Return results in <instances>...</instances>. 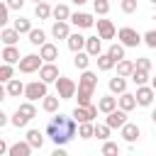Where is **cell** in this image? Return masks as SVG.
<instances>
[{"instance_id": "6da1fadb", "label": "cell", "mask_w": 156, "mask_h": 156, "mask_svg": "<svg viewBox=\"0 0 156 156\" xmlns=\"http://www.w3.org/2000/svg\"><path fill=\"white\" fill-rule=\"evenodd\" d=\"M78 132V122L73 119V115H54L49 122H46V136L56 144V146H63L68 144Z\"/></svg>"}, {"instance_id": "7a4b0ae2", "label": "cell", "mask_w": 156, "mask_h": 156, "mask_svg": "<svg viewBox=\"0 0 156 156\" xmlns=\"http://www.w3.org/2000/svg\"><path fill=\"white\" fill-rule=\"evenodd\" d=\"M95 88H98V76L93 71H83V76L78 80V93H76L78 95V105H93L90 98H93Z\"/></svg>"}, {"instance_id": "3957f363", "label": "cell", "mask_w": 156, "mask_h": 156, "mask_svg": "<svg viewBox=\"0 0 156 156\" xmlns=\"http://www.w3.org/2000/svg\"><path fill=\"white\" fill-rule=\"evenodd\" d=\"M76 93H78V85H76L71 78L61 76V78L56 80V95H58L61 100H71V98H76Z\"/></svg>"}, {"instance_id": "277c9868", "label": "cell", "mask_w": 156, "mask_h": 156, "mask_svg": "<svg viewBox=\"0 0 156 156\" xmlns=\"http://www.w3.org/2000/svg\"><path fill=\"white\" fill-rule=\"evenodd\" d=\"M46 85L49 83H44V80H32V83H27V88H24V98L27 100H44L49 93H46Z\"/></svg>"}, {"instance_id": "5b68a950", "label": "cell", "mask_w": 156, "mask_h": 156, "mask_svg": "<svg viewBox=\"0 0 156 156\" xmlns=\"http://www.w3.org/2000/svg\"><path fill=\"white\" fill-rule=\"evenodd\" d=\"M117 39H119V44H124V46H139V44L144 41V37H141L136 29H132V27H122V29L117 32Z\"/></svg>"}, {"instance_id": "8992f818", "label": "cell", "mask_w": 156, "mask_h": 156, "mask_svg": "<svg viewBox=\"0 0 156 156\" xmlns=\"http://www.w3.org/2000/svg\"><path fill=\"white\" fill-rule=\"evenodd\" d=\"M17 66H20V73H34L44 66V58L37 56V54H27V56H22V61Z\"/></svg>"}, {"instance_id": "52a82bcc", "label": "cell", "mask_w": 156, "mask_h": 156, "mask_svg": "<svg viewBox=\"0 0 156 156\" xmlns=\"http://www.w3.org/2000/svg\"><path fill=\"white\" fill-rule=\"evenodd\" d=\"M71 115H73V119H76L78 124H80V122H93V119L98 117V107H95V105H78Z\"/></svg>"}, {"instance_id": "ba28073f", "label": "cell", "mask_w": 156, "mask_h": 156, "mask_svg": "<svg viewBox=\"0 0 156 156\" xmlns=\"http://www.w3.org/2000/svg\"><path fill=\"white\" fill-rule=\"evenodd\" d=\"M136 105H141V107H149L151 102H154V95H156V90L151 88V85H136Z\"/></svg>"}, {"instance_id": "9c48e42d", "label": "cell", "mask_w": 156, "mask_h": 156, "mask_svg": "<svg viewBox=\"0 0 156 156\" xmlns=\"http://www.w3.org/2000/svg\"><path fill=\"white\" fill-rule=\"evenodd\" d=\"M105 122H107L112 129H122V127L127 124V112H124V110H112V112L105 117Z\"/></svg>"}, {"instance_id": "30bf717a", "label": "cell", "mask_w": 156, "mask_h": 156, "mask_svg": "<svg viewBox=\"0 0 156 156\" xmlns=\"http://www.w3.org/2000/svg\"><path fill=\"white\" fill-rule=\"evenodd\" d=\"M71 22H73L78 29H90V27L95 24L93 15H88V12H73V15H71Z\"/></svg>"}, {"instance_id": "8fae6325", "label": "cell", "mask_w": 156, "mask_h": 156, "mask_svg": "<svg viewBox=\"0 0 156 156\" xmlns=\"http://www.w3.org/2000/svg\"><path fill=\"white\" fill-rule=\"evenodd\" d=\"M39 78H41L44 83H56L61 76H58V68H56L54 63H44V66L39 68Z\"/></svg>"}, {"instance_id": "7c38bea8", "label": "cell", "mask_w": 156, "mask_h": 156, "mask_svg": "<svg viewBox=\"0 0 156 156\" xmlns=\"http://www.w3.org/2000/svg\"><path fill=\"white\" fill-rule=\"evenodd\" d=\"M115 24L110 20H98V37L100 39H115Z\"/></svg>"}, {"instance_id": "4fadbf2b", "label": "cell", "mask_w": 156, "mask_h": 156, "mask_svg": "<svg viewBox=\"0 0 156 156\" xmlns=\"http://www.w3.org/2000/svg\"><path fill=\"white\" fill-rule=\"evenodd\" d=\"M85 41H88V37H83V34H78V32H73V34L66 39V44H68V49H71L73 54L83 51V49H85Z\"/></svg>"}, {"instance_id": "5bb4252c", "label": "cell", "mask_w": 156, "mask_h": 156, "mask_svg": "<svg viewBox=\"0 0 156 156\" xmlns=\"http://www.w3.org/2000/svg\"><path fill=\"white\" fill-rule=\"evenodd\" d=\"M39 56H41V58H44L46 63H54V61L58 58V46H56V44H49V41H46L44 46H39Z\"/></svg>"}, {"instance_id": "9a60e30c", "label": "cell", "mask_w": 156, "mask_h": 156, "mask_svg": "<svg viewBox=\"0 0 156 156\" xmlns=\"http://www.w3.org/2000/svg\"><path fill=\"white\" fill-rule=\"evenodd\" d=\"M117 107H119V102H117V98H112V95H102V98L98 100V110L105 112V115H110V112L117 110Z\"/></svg>"}, {"instance_id": "2e32d148", "label": "cell", "mask_w": 156, "mask_h": 156, "mask_svg": "<svg viewBox=\"0 0 156 156\" xmlns=\"http://www.w3.org/2000/svg\"><path fill=\"white\" fill-rule=\"evenodd\" d=\"M119 132H122V139H124V141H129V144H132V141H136V139L141 136V129H139L136 124H132V122H127Z\"/></svg>"}, {"instance_id": "e0dca14e", "label": "cell", "mask_w": 156, "mask_h": 156, "mask_svg": "<svg viewBox=\"0 0 156 156\" xmlns=\"http://www.w3.org/2000/svg\"><path fill=\"white\" fill-rule=\"evenodd\" d=\"M32 154V144L24 139V141H17V144H12L10 146V151H7V156H29Z\"/></svg>"}, {"instance_id": "ac0fdd59", "label": "cell", "mask_w": 156, "mask_h": 156, "mask_svg": "<svg viewBox=\"0 0 156 156\" xmlns=\"http://www.w3.org/2000/svg\"><path fill=\"white\" fill-rule=\"evenodd\" d=\"M0 39H2V44H5V46H15V44H17V39H20V32H17L15 27H5V29L0 32Z\"/></svg>"}, {"instance_id": "d6986e66", "label": "cell", "mask_w": 156, "mask_h": 156, "mask_svg": "<svg viewBox=\"0 0 156 156\" xmlns=\"http://www.w3.org/2000/svg\"><path fill=\"white\" fill-rule=\"evenodd\" d=\"M24 88H27V85H24L20 78H12V80H7V85H5V90H7V95H10V98H20V95L24 93Z\"/></svg>"}, {"instance_id": "ffe728a7", "label": "cell", "mask_w": 156, "mask_h": 156, "mask_svg": "<svg viewBox=\"0 0 156 156\" xmlns=\"http://www.w3.org/2000/svg\"><path fill=\"white\" fill-rule=\"evenodd\" d=\"M85 51H88L90 56H100V54H102V39H100V37H88Z\"/></svg>"}, {"instance_id": "44dd1931", "label": "cell", "mask_w": 156, "mask_h": 156, "mask_svg": "<svg viewBox=\"0 0 156 156\" xmlns=\"http://www.w3.org/2000/svg\"><path fill=\"white\" fill-rule=\"evenodd\" d=\"M134 71H136V63H134V61H129V58H122V61H117V76L127 78V76H132Z\"/></svg>"}, {"instance_id": "7402d4cb", "label": "cell", "mask_w": 156, "mask_h": 156, "mask_svg": "<svg viewBox=\"0 0 156 156\" xmlns=\"http://www.w3.org/2000/svg\"><path fill=\"white\" fill-rule=\"evenodd\" d=\"M117 102H119V110L129 112V110L136 107V95H132V93H122V95L117 98Z\"/></svg>"}, {"instance_id": "603a6c76", "label": "cell", "mask_w": 156, "mask_h": 156, "mask_svg": "<svg viewBox=\"0 0 156 156\" xmlns=\"http://www.w3.org/2000/svg\"><path fill=\"white\" fill-rule=\"evenodd\" d=\"M20 49L17 46H5L2 49V63H20Z\"/></svg>"}, {"instance_id": "cb8c5ba5", "label": "cell", "mask_w": 156, "mask_h": 156, "mask_svg": "<svg viewBox=\"0 0 156 156\" xmlns=\"http://www.w3.org/2000/svg\"><path fill=\"white\" fill-rule=\"evenodd\" d=\"M110 93H115V95H122V93H127V80L122 78V76H115V78H110Z\"/></svg>"}, {"instance_id": "d4e9b609", "label": "cell", "mask_w": 156, "mask_h": 156, "mask_svg": "<svg viewBox=\"0 0 156 156\" xmlns=\"http://www.w3.org/2000/svg\"><path fill=\"white\" fill-rule=\"evenodd\" d=\"M51 34H54L56 39H68V37H71L68 22H54V27H51Z\"/></svg>"}, {"instance_id": "484cf974", "label": "cell", "mask_w": 156, "mask_h": 156, "mask_svg": "<svg viewBox=\"0 0 156 156\" xmlns=\"http://www.w3.org/2000/svg\"><path fill=\"white\" fill-rule=\"evenodd\" d=\"M95 61H98V68H100V71H112V68L117 66V61H115L110 54H100Z\"/></svg>"}, {"instance_id": "4316f807", "label": "cell", "mask_w": 156, "mask_h": 156, "mask_svg": "<svg viewBox=\"0 0 156 156\" xmlns=\"http://www.w3.org/2000/svg\"><path fill=\"white\" fill-rule=\"evenodd\" d=\"M27 141L32 144V149H41L44 146V134L39 129H29L27 132Z\"/></svg>"}, {"instance_id": "83f0119b", "label": "cell", "mask_w": 156, "mask_h": 156, "mask_svg": "<svg viewBox=\"0 0 156 156\" xmlns=\"http://www.w3.org/2000/svg\"><path fill=\"white\" fill-rule=\"evenodd\" d=\"M34 15H37L39 20H49V17H54V7H49L46 2H37V7H34Z\"/></svg>"}, {"instance_id": "f1b7e54d", "label": "cell", "mask_w": 156, "mask_h": 156, "mask_svg": "<svg viewBox=\"0 0 156 156\" xmlns=\"http://www.w3.org/2000/svg\"><path fill=\"white\" fill-rule=\"evenodd\" d=\"M54 20H56V22H68V20H71L68 5H56V7H54Z\"/></svg>"}, {"instance_id": "f546056e", "label": "cell", "mask_w": 156, "mask_h": 156, "mask_svg": "<svg viewBox=\"0 0 156 156\" xmlns=\"http://www.w3.org/2000/svg\"><path fill=\"white\" fill-rule=\"evenodd\" d=\"M88 63H90V54L88 51H78L76 58H73V66L80 68V71H88Z\"/></svg>"}, {"instance_id": "4dcf8cb0", "label": "cell", "mask_w": 156, "mask_h": 156, "mask_svg": "<svg viewBox=\"0 0 156 156\" xmlns=\"http://www.w3.org/2000/svg\"><path fill=\"white\" fill-rule=\"evenodd\" d=\"M78 136H80V139L95 136V124H93V122H80V124H78Z\"/></svg>"}, {"instance_id": "1f68e13d", "label": "cell", "mask_w": 156, "mask_h": 156, "mask_svg": "<svg viewBox=\"0 0 156 156\" xmlns=\"http://www.w3.org/2000/svg\"><path fill=\"white\" fill-rule=\"evenodd\" d=\"M27 37H29V44H34V46H44L46 44V34L41 29H32Z\"/></svg>"}, {"instance_id": "d6a6232c", "label": "cell", "mask_w": 156, "mask_h": 156, "mask_svg": "<svg viewBox=\"0 0 156 156\" xmlns=\"http://www.w3.org/2000/svg\"><path fill=\"white\" fill-rule=\"evenodd\" d=\"M58 100H61L58 95H46V98L41 100V107H44L46 112H56V110H58Z\"/></svg>"}, {"instance_id": "836d02e7", "label": "cell", "mask_w": 156, "mask_h": 156, "mask_svg": "<svg viewBox=\"0 0 156 156\" xmlns=\"http://www.w3.org/2000/svg\"><path fill=\"white\" fill-rule=\"evenodd\" d=\"M17 112H20L22 117H27V119H34V117H37V107L32 105V100H29V102H22V105L17 107Z\"/></svg>"}, {"instance_id": "e575fe53", "label": "cell", "mask_w": 156, "mask_h": 156, "mask_svg": "<svg viewBox=\"0 0 156 156\" xmlns=\"http://www.w3.org/2000/svg\"><path fill=\"white\" fill-rule=\"evenodd\" d=\"M15 29H17L20 34H29V32H32V22L24 20V17H20V20H15Z\"/></svg>"}, {"instance_id": "d590c367", "label": "cell", "mask_w": 156, "mask_h": 156, "mask_svg": "<svg viewBox=\"0 0 156 156\" xmlns=\"http://www.w3.org/2000/svg\"><path fill=\"white\" fill-rule=\"evenodd\" d=\"M107 54H110L115 61H122V58H124V44H112V46L107 49Z\"/></svg>"}, {"instance_id": "8d00e7d4", "label": "cell", "mask_w": 156, "mask_h": 156, "mask_svg": "<svg viewBox=\"0 0 156 156\" xmlns=\"http://www.w3.org/2000/svg\"><path fill=\"white\" fill-rule=\"evenodd\" d=\"M110 132H112V127L105 122V124H95V136L98 139H102V141H107V136H110Z\"/></svg>"}, {"instance_id": "74e56055", "label": "cell", "mask_w": 156, "mask_h": 156, "mask_svg": "<svg viewBox=\"0 0 156 156\" xmlns=\"http://www.w3.org/2000/svg\"><path fill=\"white\" fill-rule=\"evenodd\" d=\"M102 156H119L117 141H105V144H102Z\"/></svg>"}, {"instance_id": "f35d334b", "label": "cell", "mask_w": 156, "mask_h": 156, "mask_svg": "<svg viewBox=\"0 0 156 156\" xmlns=\"http://www.w3.org/2000/svg\"><path fill=\"white\" fill-rule=\"evenodd\" d=\"M12 73H15V71H12V63H2V66H0V80H2V83L12 80Z\"/></svg>"}, {"instance_id": "ab89813d", "label": "cell", "mask_w": 156, "mask_h": 156, "mask_svg": "<svg viewBox=\"0 0 156 156\" xmlns=\"http://www.w3.org/2000/svg\"><path fill=\"white\" fill-rule=\"evenodd\" d=\"M132 80H134L136 85H146V80H149V71H139V68H136V71L132 73Z\"/></svg>"}, {"instance_id": "60d3db41", "label": "cell", "mask_w": 156, "mask_h": 156, "mask_svg": "<svg viewBox=\"0 0 156 156\" xmlns=\"http://www.w3.org/2000/svg\"><path fill=\"white\" fill-rule=\"evenodd\" d=\"M93 7L98 15H107L110 12V0H93Z\"/></svg>"}, {"instance_id": "b9f144b4", "label": "cell", "mask_w": 156, "mask_h": 156, "mask_svg": "<svg viewBox=\"0 0 156 156\" xmlns=\"http://www.w3.org/2000/svg\"><path fill=\"white\" fill-rule=\"evenodd\" d=\"M10 122H12V127H17V129H20V127H27V122H29V119H27V117H22V115L15 110V115H12V119H10Z\"/></svg>"}, {"instance_id": "7bdbcfd3", "label": "cell", "mask_w": 156, "mask_h": 156, "mask_svg": "<svg viewBox=\"0 0 156 156\" xmlns=\"http://www.w3.org/2000/svg\"><path fill=\"white\" fill-rule=\"evenodd\" d=\"M144 44H146L149 49H156V29H149V32L144 34Z\"/></svg>"}, {"instance_id": "ee69618b", "label": "cell", "mask_w": 156, "mask_h": 156, "mask_svg": "<svg viewBox=\"0 0 156 156\" xmlns=\"http://www.w3.org/2000/svg\"><path fill=\"white\" fill-rule=\"evenodd\" d=\"M136 68L139 71H151V61L146 56H141V58H136Z\"/></svg>"}, {"instance_id": "f6af8a7d", "label": "cell", "mask_w": 156, "mask_h": 156, "mask_svg": "<svg viewBox=\"0 0 156 156\" xmlns=\"http://www.w3.org/2000/svg\"><path fill=\"white\" fill-rule=\"evenodd\" d=\"M7 15H10V7H7V2H2L0 5V24H7Z\"/></svg>"}, {"instance_id": "bcb514c9", "label": "cell", "mask_w": 156, "mask_h": 156, "mask_svg": "<svg viewBox=\"0 0 156 156\" xmlns=\"http://www.w3.org/2000/svg\"><path fill=\"white\" fill-rule=\"evenodd\" d=\"M122 10L129 15V12H134L136 10V0H122Z\"/></svg>"}, {"instance_id": "7dc6e473", "label": "cell", "mask_w": 156, "mask_h": 156, "mask_svg": "<svg viewBox=\"0 0 156 156\" xmlns=\"http://www.w3.org/2000/svg\"><path fill=\"white\" fill-rule=\"evenodd\" d=\"M22 5H24V0H7L10 10H22Z\"/></svg>"}, {"instance_id": "c3c4849f", "label": "cell", "mask_w": 156, "mask_h": 156, "mask_svg": "<svg viewBox=\"0 0 156 156\" xmlns=\"http://www.w3.org/2000/svg\"><path fill=\"white\" fill-rule=\"evenodd\" d=\"M51 156H68V154H66V149H58V146H56V149L51 151Z\"/></svg>"}, {"instance_id": "681fc988", "label": "cell", "mask_w": 156, "mask_h": 156, "mask_svg": "<svg viewBox=\"0 0 156 156\" xmlns=\"http://www.w3.org/2000/svg\"><path fill=\"white\" fill-rule=\"evenodd\" d=\"M7 151H10V146H7V141H2V139H0V154H7Z\"/></svg>"}, {"instance_id": "f907efd6", "label": "cell", "mask_w": 156, "mask_h": 156, "mask_svg": "<svg viewBox=\"0 0 156 156\" xmlns=\"http://www.w3.org/2000/svg\"><path fill=\"white\" fill-rule=\"evenodd\" d=\"M7 122H10V119H7V115H5V112H0V127H5Z\"/></svg>"}, {"instance_id": "816d5d0a", "label": "cell", "mask_w": 156, "mask_h": 156, "mask_svg": "<svg viewBox=\"0 0 156 156\" xmlns=\"http://www.w3.org/2000/svg\"><path fill=\"white\" fill-rule=\"evenodd\" d=\"M151 122H154V124H156V110H154V112H151Z\"/></svg>"}, {"instance_id": "f5cc1de1", "label": "cell", "mask_w": 156, "mask_h": 156, "mask_svg": "<svg viewBox=\"0 0 156 156\" xmlns=\"http://www.w3.org/2000/svg\"><path fill=\"white\" fill-rule=\"evenodd\" d=\"M73 2H76V5H83V2H88V0H73Z\"/></svg>"}, {"instance_id": "db71d44e", "label": "cell", "mask_w": 156, "mask_h": 156, "mask_svg": "<svg viewBox=\"0 0 156 156\" xmlns=\"http://www.w3.org/2000/svg\"><path fill=\"white\" fill-rule=\"evenodd\" d=\"M151 88H154V90H156V78H151Z\"/></svg>"}, {"instance_id": "11a10c76", "label": "cell", "mask_w": 156, "mask_h": 156, "mask_svg": "<svg viewBox=\"0 0 156 156\" xmlns=\"http://www.w3.org/2000/svg\"><path fill=\"white\" fill-rule=\"evenodd\" d=\"M34 2H44V0H34Z\"/></svg>"}, {"instance_id": "9f6ffc18", "label": "cell", "mask_w": 156, "mask_h": 156, "mask_svg": "<svg viewBox=\"0 0 156 156\" xmlns=\"http://www.w3.org/2000/svg\"><path fill=\"white\" fill-rule=\"evenodd\" d=\"M151 2H154V5H156V0H151Z\"/></svg>"}]
</instances>
